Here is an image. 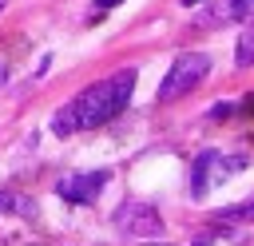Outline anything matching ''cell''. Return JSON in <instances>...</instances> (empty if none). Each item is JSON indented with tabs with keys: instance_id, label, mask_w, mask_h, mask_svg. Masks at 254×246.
Listing matches in <instances>:
<instances>
[{
	"instance_id": "1",
	"label": "cell",
	"mask_w": 254,
	"mask_h": 246,
	"mask_svg": "<svg viewBox=\"0 0 254 246\" xmlns=\"http://www.w3.org/2000/svg\"><path fill=\"white\" fill-rule=\"evenodd\" d=\"M131 91H135V71L123 67V71L91 83L87 91H79L67 107H60L56 119H52V131H56V135H71V131L99 127V123H107L111 115H119V111L127 107Z\"/></svg>"
},
{
	"instance_id": "2",
	"label": "cell",
	"mask_w": 254,
	"mask_h": 246,
	"mask_svg": "<svg viewBox=\"0 0 254 246\" xmlns=\"http://www.w3.org/2000/svg\"><path fill=\"white\" fill-rule=\"evenodd\" d=\"M206 71H210V56H202V52H183V56L171 63V71L163 75V83H159V103H171V99L187 95L190 87H198V83L206 79Z\"/></svg>"
},
{
	"instance_id": "3",
	"label": "cell",
	"mask_w": 254,
	"mask_h": 246,
	"mask_svg": "<svg viewBox=\"0 0 254 246\" xmlns=\"http://www.w3.org/2000/svg\"><path fill=\"white\" fill-rule=\"evenodd\" d=\"M111 222H115V230L127 234V238H159V234H163V218H159V210L147 206V202H123V206L111 214Z\"/></svg>"
},
{
	"instance_id": "4",
	"label": "cell",
	"mask_w": 254,
	"mask_h": 246,
	"mask_svg": "<svg viewBox=\"0 0 254 246\" xmlns=\"http://www.w3.org/2000/svg\"><path fill=\"white\" fill-rule=\"evenodd\" d=\"M238 167H242V159H222V155H214V151H202V155L194 159V167H190V194L202 198V194L210 190V183H218L226 171H238Z\"/></svg>"
},
{
	"instance_id": "5",
	"label": "cell",
	"mask_w": 254,
	"mask_h": 246,
	"mask_svg": "<svg viewBox=\"0 0 254 246\" xmlns=\"http://www.w3.org/2000/svg\"><path fill=\"white\" fill-rule=\"evenodd\" d=\"M103 183H107V171H87V175H67V179H60L56 190H60V198H67V202H95L99 190H103Z\"/></svg>"
},
{
	"instance_id": "6",
	"label": "cell",
	"mask_w": 254,
	"mask_h": 246,
	"mask_svg": "<svg viewBox=\"0 0 254 246\" xmlns=\"http://www.w3.org/2000/svg\"><path fill=\"white\" fill-rule=\"evenodd\" d=\"M234 20H254V0H214L202 12V24H234Z\"/></svg>"
},
{
	"instance_id": "7",
	"label": "cell",
	"mask_w": 254,
	"mask_h": 246,
	"mask_svg": "<svg viewBox=\"0 0 254 246\" xmlns=\"http://www.w3.org/2000/svg\"><path fill=\"white\" fill-rule=\"evenodd\" d=\"M234 63L238 67H254V24L238 36V48H234Z\"/></svg>"
},
{
	"instance_id": "8",
	"label": "cell",
	"mask_w": 254,
	"mask_h": 246,
	"mask_svg": "<svg viewBox=\"0 0 254 246\" xmlns=\"http://www.w3.org/2000/svg\"><path fill=\"white\" fill-rule=\"evenodd\" d=\"M32 214V198L24 194H12V190H0V214Z\"/></svg>"
},
{
	"instance_id": "9",
	"label": "cell",
	"mask_w": 254,
	"mask_h": 246,
	"mask_svg": "<svg viewBox=\"0 0 254 246\" xmlns=\"http://www.w3.org/2000/svg\"><path fill=\"white\" fill-rule=\"evenodd\" d=\"M230 111H234V107H230V103H218V107H214V111H210V115H214V119H226V115H230Z\"/></svg>"
},
{
	"instance_id": "10",
	"label": "cell",
	"mask_w": 254,
	"mask_h": 246,
	"mask_svg": "<svg viewBox=\"0 0 254 246\" xmlns=\"http://www.w3.org/2000/svg\"><path fill=\"white\" fill-rule=\"evenodd\" d=\"M115 4H123V0H95V8H115Z\"/></svg>"
},
{
	"instance_id": "11",
	"label": "cell",
	"mask_w": 254,
	"mask_h": 246,
	"mask_svg": "<svg viewBox=\"0 0 254 246\" xmlns=\"http://www.w3.org/2000/svg\"><path fill=\"white\" fill-rule=\"evenodd\" d=\"M4 79H8V63L0 60V87H4Z\"/></svg>"
},
{
	"instance_id": "12",
	"label": "cell",
	"mask_w": 254,
	"mask_h": 246,
	"mask_svg": "<svg viewBox=\"0 0 254 246\" xmlns=\"http://www.w3.org/2000/svg\"><path fill=\"white\" fill-rule=\"evenodd\" d=\"M194 246H210V238H194Z\"/></svg>"
},
{
	"instance_id": "13",
	"label": "cell",
	"mask_w": 254,
	"mask_h": 246,
	"mask_svg": "<svg viewBox=\"0 0 254 246\" xmlns=\"http://www.w3.org/2000/svg\"><path fill=\"white\" fill-rule=\"evenodd\" d=\"M183 4H187V8H194V4H202V0H183Z\"/></svg>"
},
{
	"instance_id": "14",
	"label": "cell",
	"mask_w": 254,
	"mask_h": 246,
	"mask_svg": "<svg viewBox=\"0 0 254 246\" xmlns=\"http://www.w3.org/2000/svg\"><path fill=\"white\" fill-rule=\"evenodd\" d=\"M0 12H4V0H0Z\"/></svg>"
}]
</instances>
